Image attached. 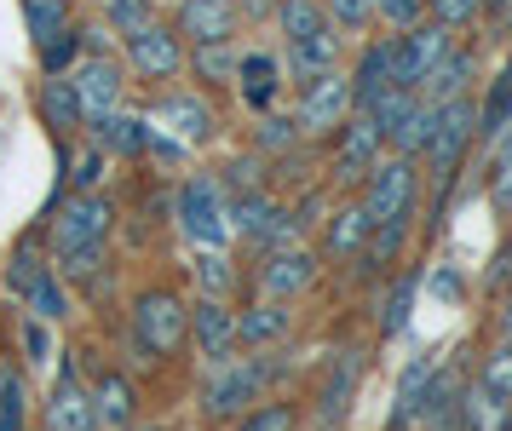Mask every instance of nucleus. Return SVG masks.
<instances>
[{
	"mask_svg": "<svg viewBox=\"0 0 512 431\" xmlns=\"http://www.w3.org/2000/svg\"><path fill=\"white\" fill-rule=\"evenodd\" d=\"M277 380H282L277 351L231 357V363L208 368V380H202V391H196V403H202V414H208L213 426H231V420H242L248 409L271 403V386H277Z\"/></svg>",
	"mask_w": 512,
	"mask_h": 431,
	"instance_id": "obj_1",
	"label": "nucleus"
},
{
	"mask_svg": "<svg viewBox=\"0 0 512 431\" xmlns=\"http://www.w3.org/2000/svg\"><path fill=\"white\" fill-rule=\"evenodd\" d=\"M127 328H133V345H139L144 363H173L190 345V299L167 282L139 288L133 311H127Z\"/></svg>",
	"mask_w": 512,
	"mask_h": 431,
	"instance_id": "obj_2",
	"label": "nucleus"
},
{
	"mask_svg": "<svg viewBox=\"0 0 512 431\" xmlns=\"http://www.w3.org/2000/svg\"><path fill=\"white\" fill-rule=\"evenodd\" d=\"M351 202L363 207L369 230H380V225H409V219H415V202H420V161H409V156H380V161H374V173L357 184V196H351Z\"/></svg>",
	"mask_w": 512,
	"mask_h": 431,
	"instance_id": "obj_3",
	"label": "nucleus"
},
{
	"mask_svg": "<svg viewBox=\"0 0 512 431\" xmlns=\"http://www.w3.org/2000/svg\"><path fill=\"white\" fill-rule=\"evenodd\" d=\"M173 225L185 236V248H231V225H225V196L213 173H185L173 184Z\"/></svg>",
	"mask_w": 512,
	"mask_h": 431,
	"instance_id": "obj_4",
	"label": "nucleus"
},
{
	"mask_svg": "<svg viewBox=\"0 0 512 431\" xmlns=\"http://www.w3.org/2000/svg\"><path fill=\"white\" fill-rule=\"evenodd\" d=\"M294 127L311 150H328L334 133L351 121V92H346V69H334V75H317V81H305L294 92Z\"/></svg>",
	"mask_w": 512,
	"mask_h": 431,
	"instance_id": "obj_5",
	"label": "nucleus"
},
{
	"mask_svg": "<svg viewBox=\"0 0 512 431\" xmlns=\"http://www.w3.org/2000/svg\"><path fill=\"white\" fill-rule=\"evenodd\" d=\"M116 58H121V69H127V81H179V75H185V41L167 29V18L144 23L133 35H121Z\"/></svg>",
	"mask_w": 512,
	"mask_h": 431,
	"instance_id": "obj_6",
	"label": "nucleus"
},
{
	"mask_svg": "<svg viewBox=\"0 0 512 431\" xmlns=\"http://www.w3.org/2000/svg\"><path fill=\"white\" fill-rule=\"evenodd\" d=\"M41 230H47V253L110 242V230H116V196H110V190H98V196H64L58 213H52Z\"/></svg>",
	"mask_w": 512,
	"mask_h": 431,
	"instance_id": "obj_7",
	"label": "nucleus"
},
{
	"mask_svg": "<svg viewBox=\"0 0 512 431\" xmlns=\"http://www.w3.org/2000/svg\"><path fill=\"white\" fill-rule=\"evenodd\" d=\"M150 127L167 138H179L185 150H202L213 133H219V110H213V98L208 92H196V87H167L150 98Z\"/></svg>",
	"mask_w": 512,
	"mask_h": 431,
	"instance_id": "obj_8",
	"label": "nucleus"
},
{
	"mask_svg": "<svg viewBox=\"0 0 512 431\" xmlns=\"http://www.w3.org/2000/svg\"><path fill=\"white\" fill-rule=\"evenodd\" d=\"M386 156V144H380V133H374L369 115H351L346 127L334 133V144H328V161H323V184L328 190H346V196H357V184L374 173V161Z\"/></svg>",
	"mask_w": 512,
	"mask_h": 431,
	"instance_id": "obj_9",
	"label": "nucleus"
},
{
	"mask_svg": "<svg viewBox=\"0 0 512 431\" xmlns=\"http://www.w3.org/2000/svg\"><path fill=\"white\" fill-rule=\"evenodd\" d=\"M386 46H392V87L397 92H420V87H426V75L443 64V52L455 46V35L420 18L415 29H397V35H386Z\"/></svg>",
	"mask_w": 512,
	"mask_h": 431,
	"instance_id": "obj_10",
	"label": "nucleus"
},
{
	"mask_svg": "<svg viewBox=\"0 0 512 431\" xmlns=\"http://www.w3.org/2000/svg\"><path fill=\"white\" fill-rule=\"evenodd\" d=\"M317 276H323V259L311 242H294V248H271L259 253L254 265V288L259 299H277V305H294L305 288H317Z\"/></svg>",
	"mask_w": 512,
	"mask_h": 431,
	"instance_id": "obj_11",
	"label": "nucleus"
},
{
	"mask_svg": "<svg viewBox=\"0 0 512 431\" xmlns=\"http://www.w3.org/2000/svg\"><path fill=\"white\" fill-rule=\"evenodd\" d=\"M363 368H369L363 345H340V351L328 357L323 386H317V403H311V414H317V431H340V426H346L351 397L363 391Z\"/></svg>",
	"mask_w": 512,
	"mask_h": 431,
	"instance_id": "obj_12",
	"label": "nucleus"
},
{
	"mask_svg": "<svg viewBox=\"0 0 512 431\" xmlns=\"http://www.w3.org/2000/svg\"><path fill=\"white\" fill-rule=\"evenodd\" d=\"M70 87H75V104H81L87 127L127 110V69H121V58H81L70 69Z\"/></svg>",
	"mask_w": 512,
	"mask_h": 431,
	"instance_id": "obj_13",
	"label": "nucleus"
},
{
	"mask_svg": "<svg viewBox=\"0 0 512 431\" xmlns=\"http://www.w3.org/2000/svg\"><path fill=\"white\" fill-rule=\"evenodd\" d=\"M41 431H98L93 403H87V380H81V363L64 357L58 374L47 380V397H41Z\"/></svg>",
	"mask_w": 512,
	"mask_h": 431,
	"instance_id": "obj_14",
	"label": "nucleus"
},
{
	"mask_svg": "<svg viewBox=\"0 0 512 431\" xmlns=\"http://www.w3.org/2000/svg\"><path fill=\"white\" fill-rule=\"evenodd\" d=\"M167 29L190 46H225L242 35V18H236V0H173V18Z\"/></svg>",
	"mask_w": 512,
	"mask_h": 431,
	"instance_id": "obj_15",
	"label": "nucleus"
},
{
	"mask_svg": "<svg viewBox=\"0 0 512 431\" xmlns=\"http://www.w3.org/2000/svg\"><path fill=\"white\" fill-rule=\"evenodd\" d=\"M346 92H351V115H369L386 92H397L386 35H363V41H357V58H351V69H346Z\"/></svg>",
	"mask_w": 512,
	"mask_h": 431,
	"instance_id": "obj_16",
	"label": "nucleus"
},
{
	"mask_svg": "<svg viewBox=\"0 0 512 431\" xmlns=\"http://www.w3.org/2000/svg\"><path fill=\"white\" fill-rule=\"evenodd\" d=\"M190 345H196V363L219 368L236 357V305L225 299H196L190 305Z\"/></svg>",
	"mask_w": 512,
	"mask_h": 431,
	"instance_id": "obj_17",
	"label": "nucleus"
},
{
	"mask_svg": "<svg viewBox=\"0 0 512 431\" xmlns=\"http://www.w3.org/2000/svg\"><path fill=\"white\" fill-rule=\"evenodd\" d=\"M236 92H242V104L254 115L277 110V98L288 92V81H282V58L277 46H242V64H236Z\"/></svg>",
	"mask_w": 512,
	"mask_h": 431,
	"instance_id": "obj_18",
	"label": "nucleus"
},
{
	"mask_svg": "<svg viewBox=\"0 0 512 431\" xmlns=\"http://www.w3.org/2000/svg\"><path fill=\"white\" fill-rule=\"evenodd\" d=\"M87 403H93L98 431H133L139 426V386L121 368H98L87 380Z\"/></svg>",
	"mask_w": 512,
	"mask_h": 431,
	"instance_id": "obj_19",
	"label": "nucleus"
},
{
	"mask_svg": "<svg viewBox=\"0 0 512 431\" xmlns=\"http://www.w3.org/2000/svg\"><path fill=\"white\" fill-rule=\"evenodd\" d=\"M294 340V305L277 299H248L236 311V351H277Z\"/></svg>",
	"mask_w": 512,
	"mask_h": 431,
	"instance_id": "obj_20",
	"label": "nucleus"
},
{
	"mask_svg": "<svg viewBox=\"0 0 512 431\" xmlns=\"http://www.w3.org/2000/svg\"><path fill=\"white\" fill-rule=\"evenodd\" d=\"M277 58H282V81L300 92L305 81H317V75H334V69H346V64H340V58H346V35L323 29V35H311V41L282 46Z\"/></svg>",
	"mask_w": 512,
	"mask_h": 431,
	"instance_id": "obj_21",
	"label": "nucleus"
},
{
	"mask_svg": "<svg viewBox=\"0 0 512 431\" xmlns=\"http://www.w3.org/2000/svg\"><path fill=\"white\" fill-rule=\"evenodd\" d=\"M478 69H484V58H478V41H455L449 52H443V64L426 75V87H420L415 98H426L432 110H438V104H455V98H472Z\"/></svg>",
	"mask_w": 512,
	"mask_h": 431,
	"instance_id": "obj_22",
	"label": "nucleus"
},
{
	"mask_svg": "<svg viewBox=\"0 0 512 431\" xmlns=\"http://www.w3.org/2000/svg\"><path fill=\"white\" fill-rule=\"evenodd\" d=\"M282 196L277 190H259V196H242V202H225V225H231V242H242V248L265 253V242H271V230L282 225Z\"/></svg>",
	"mask_w": 512,
	"mask_h": 431,
	"instance_id": "obj_23",
	"label": "nucleus"
},
{
	"mask_svg": "<svg viewBox=\"0 0 512 431\" xmlns=\"http://www.w3.org/2000/svg\"><path fill=\"white\" fill-rule=\"evenodd\" d=\"M461 391H466V374L438 363L415 403V426L420 431H461Z\"/></svg>",
	"mask_w": 512,
	"mask_h": 431,
	"instance_id": "obj_24",
	"label": "nucleus"
},
{
	"mask_svg": "<svg viewBox=\"0 0 512 431\" xmlns=\"http://www.w3.org/2000/svg\"><path fill=\"white\" fill-rule=\"evenodd\" d=\"M150 115L144 110H116V115H104V121H93L87 127V144L93 150H104L110 161H139L144 150H150Z\"/></svg>",
	"mask_w": 512,
	"mask_h": 431,
	"instance_id": "obj_25",
	"label": "nucleus"
},
{
	"mask_svg": "<svg viewBox=\"0 0 512 431\" xmlns=\"http://www.w3.org/2000/svg\"><path fill=\"white\" fill-rule=\"evenodd\" d=\"M420 282H426L420 265H403V271L386 276V288H380V299H374V334H380V340H397V334L409 328L415 299H420Z\"/></svg>",
	"mask_w": 512,
	"mask_h": 431,
	"instance_id": "obj_26",
	"label": "nucleus"
},
{
	"mask_svg": "<svg viewBox=\"0 0 512 431\" xmlns=\"http://www.w3.org/2000/svg\"><path fill=\"white\" fill-rule=\"evenodd\" d=\"M369 242V219H363V207L351 202H334L323 213V242H317V259H357Z\"/></svg>",
	"mask_w": 512,
	"mask_h": 431,
	"instance_id": "obj_27",
	"label": "nucleus"
},
{
	"mask_svg": "<svg viewBox=\"0 0 512 431\" xmlns=\"http://www.w3.org/2000/svg\"><path fill=\"white\" fill-rule=\"evenodd\" d=\"M35 115H41V127H52L58 144H75V133H87L70 75H58V81H41V87H35Z\"/></svg>",
	"mask_w": 512,
	"mask_h": 431,
	"instance_id": "obj_28",
	"label": "nucleus"
},
{
	"mask_svg": "<svg viewBox=\"0 0 512 431\" xmlns=\"http://www.w3.org/2000/svg\"><path fill=\"white\" fill-rule=\"evenodd\" d=\"M478 104V144H495L501 133H512V64H501L489 75V87L472 98Z\"/></svg>",
	"mask_w": 512,
	"mask_h": 431,
	"instance_id": "obj_29",
	"label": "nucleus"
},
{
	"mask_svg": "<svg viewBox=\"0 0 512 431\" xmlns=\"http://www.w3.org/2000/svg\"><path fill=\"white\" fill-rule=\"evenodd\" d=\"M236 64H242V41H225V46H190L185 52V69L196 75V92H219L236 81Z\"/></svg>",
	"mask_w": 512,
	"mask_h": 431,
	"instance_id": "obj_30",
	"label": "nucleus"
},
{
	"mask_svg": "<svg viewBox=\"0 0 512 431\" xmlns=\"http://www.w3.org/2000/svg\"><path fill=\"white\" fill-rule=\"evenodd\" d=\"M190 282H196V299H225V305H231L242 276H236L225 248H190Z\"/></svg>",
	"mask_w": 512,
	"mask_h": 431,
	"instance_id": "obj_31",
	"label": "nucleus"
},
{
	"mask_svg": "<svg viewBox=\"0 0 512 431\" xmlns=\"http://www.w3.org/2000/svg\"><path fill=\"white\" fill-rule=\"evenodd\" d=\"M248 150H254L265 167L271 161H282V156H294V150H311L300 138V127H294V115H282V110H265L259 115V127H254V138H248Z\"/></svg>",
	"mask_w": 512,
	"mask_h": 431,
	"instance_id": "obj_32",
	"label": "nucleus"
},
{
	"mask_svg": "<svg viewBox=\"0 0 512 431\" xmlns=\"http://www.w3.org/2000/svg\"><path fill=\"white\" fill-rule=\"evenodd\" d=\"M18 299H24V317L47 322V328H58V322L70 317V288H64V276L52 271V265H47L41 276H35V282H29V288H24Z\"/></svg>",
	"mask_w": 512,
	"mask_h": 431,
	"instance_id": "obj_33",
	"label": "nucleus"
},
{
	"mask_svg": "<svg viewBox=\"0 0 512 431\" xmlns=\"http://www.w3.org/2000/svg\"><path fill=\"white\" fill-rule=\"evenodd\" d=\"M213 184H219V196H225V202H242V196L271 190V167H265L254 150H242V156H231L219 173H213Z\"/></svg>",
	"mask_w": 512,
	"mask_h": 431,
	"instance_id": "obj_34",
	"label": "nucleus"
},
{
	"mask_svg": "<svg viewBox=\"0 0 512 431\" xmlns=\"http://www.w3.org/2000/svg\"><path fill=\"white\" fill-rule=\"evenodd\" d=\"M104 265H110V242H87V248L52 253V271L64 276V288H87V294L104 282Z\"/></svg>",
	"mask_w": 512,
	"mask_h": 431,
	"instance_id": "obj_35",
	"label": "nucleus"
},
{
	"mask_svg": "<svg viewBox=\"0 0 512 431\" xmlns=\"http://www.w3.org/2000/svg\"><path fill=\"white\" fill-rule=\"evenodd\" d=\"M484 196H489V207L501 213V219H512V133H501L495 144L484 150Z\"/></svg>",
	"mask_w": 512,
	"mask_h": 431,
	"instance_id": "obj_36",
	"label": "nucleus"
},
{
	"mask_svg": "<svg viewBox=\"0 0 512 431\" xmlns=\"http://www.w3.org/2000/svg\"><path fill=\"white\" fill-rule=\"evenodd\" d=\"M432 368H438V357H426V351L403 363V374H397V397H392V431L415 426V403H420V391H426V380H432Z\"/></svg>",
	"mask_w": 512,
	"mask_h": 431,
	"instance_id": "obj_37",
	"label": "nucleus"
},
{
	"mask_svg": "<svg viewBox=\"0 0 512 431\" xmlns=\"http://www.w3.org/2000/svg\"><path fill=\"white\" fill-rule=\"evenodd\" d=\"M58 161H64V167H70V196H98V190H104V167H110V156H104V150H93V144H58Z\"/></svg>",
	"mask_w": 512,
	"mask_h": 431,
	"instance_id": "obj_38",
	"label": "nucleus"
},
{
	"mask_svg": "<svg viewBox=\"0 0 512 431\" xmlns=\"http://www.w3.org/2000/svg\"><path fill=\"white\" fill-rule=\"evenodd\" d=\"M403 248H409V225H380V230H369L357 265H363V276H392L397 259H403Z\"/></svg>",
	"mask_w": 512,
	"mask_h": 431,
	"instance_id": "obj_39",
	"label": "nucleus"
},
{
	"mask_svg": "<svg viewBox=\"0 0 512 431\" xmlns=\"http://www.w3.org/2000/svg\"><path fill=\"white\" fill-rule=\"evenodd\" d=\"M271 23H277L282 46L311 41V35H323V29H328V18H323V0H277V12H271Z\"/></svg>",
	"mask_w": 512,
	"mask_h": 431,
	"instance_id": "obj_40",
	"label": "nucleus"
},
{
	"mask_svg": "<svg viewBox=\"0 0 512 431\" xmlns=\"http://www.w3.org/2000/svg\"><path fill=\"white\" fill-rule=\"evenodd\" d=\"M461 431H512V409L495 403L478 380H466L461 391Z\"/></svg>",
	"mask_w": 512,
	"mask_h": 431,
	"instance_id": "obj_41",
	"label": "nucleus"
},
{
	"mask_svg": "<svg viewBox=\"0 0 512 431\" xmlns=\"http://www.w3.org/2000/svg\"><path fill=\"white\" fill-rule=\"evenodd\" d=\"M70 23H75L70 0H24V29H29V46H35V52L52 46Z\"/></svg>",
	"mask_w": 512,
	"mask_h": 431,
	"instance_id": "obj_42",
	"label": "nucleus"
},
{
	"mask_svg": "<svg viewBox=\"0 0 512 431\" xmlns=\"http://www.w3.org/2000/svg\"><path fill=\"white\" fill-rule=\"evenodd\" d=\"M47 265H52L47 230H29L24 242L12 248V259H6V288H12V294H24V288H29V282H35L41 271H47Z\"/></svg>",
	"mask_w": 512,
	"mask_h": 431,
	"instance_id": "obj_43",
	"label": "nucleus"
},
{
	"mask_svg": "<svg viewBox=\"0 0 512 431\" xmlns=\"http://www.w3.org/2000/svg\"><path fill=\"white\" fill-rule=\"evenodd\" d=\"M0 431H29L24 368H12V363H0Z\"/></svg>",
	"mask_w": 512,
	"mask_h": 431,
	"instance_id": "obj_44",
	"label": "nucleus"
},
{
	"mask_svg": "<svg viewBox=\"0 0 512 431\" xmlns=\"http://www.w3.org/2000/svg\"><path fill=\"white\" fill-rule=\"evenodd\" d=\"M162 12H156V0H104V29L110 35H133V29H144V23H156Z\"/></svg>",
	"mask_w": 512,
	"mask_h": 431,
	"instance_id": "obj_45",
	"label": "nucleus"
},
{
	"mask_svg": "<svg viewBox=\"0 0 512 431\" xmlns=\"http://www.w3.org/2000/svg\"><path fill=\"white\" fill-rule=\"evenodd\" d=\"M472 380H478L495 403H507V409H512V345H495L484 363H478V374H472Z\"/></svg>",
	"mask_w": 512,
	"mask_h": 431,
	"instance_id": "obj_46",
	"label": "nucleus"
},
{
	"mask_svg": "<svg viewBox=\"0 0 512 431\" xmlns=\"http://www.w3.org/2000/svg\"><path fill=\"white\" fill-rule=\"evenodd\" d=\"M225 431H300V409L294 403H259L242 420H231Z\"/></svg>",
	"mask_w": 512,
	"mask_h": 431,
	"instance_id": "obj_47",
	"label": "nucleus"
},
{
	"mask_svg": "<svg viewBox=\"0 0 512 431\" xmlns=\"http://www.w3.org/2000/svg\"><path fill=\"white\" fill-rule=\"evenodd\" d=\"M323 18L334 35H363L374 29V0H323Z\"/></svg>",
	"mask_w": 512,
	"mask_h": 431,
	"instance_id": "obj_48",
	"label": "nucleus"
},
{
	"mask_svg": "<svg viewBox=\"0 0 512 431\" xmlns=\"http://www.w3.org/2000/svg\"><path fill=\"white\" fill-rule=\"evenodd\" d=\"M478 12H484V0H426V23H438L449 35L478 29Z\"/></svg>",
	"mask_w": 512,
	"mask_h": 431,
	"instance_id": "obj_49",
	"label": "nucleus"
},
{
	"mask_svg": "<svg viewBox=\"0 0 512 431\" xmlns=\"http://www.w3.org/2000/svg\"><path fill=\"white\" fill-rule=\"evenodd\" d=\"M18 345H24V363L29 368H47L58 357V345H52V328L35 317H18Z\"/></svg>",
	"mask_w": 512,
	"mask_h": 431,
	"instance_id": "obj_50",
	"label": "nucleus"
},
{
	"mask_svg": "<svg viewBox=\"0 0 512 431\" xmlns=\"http://www.w3.org/2000/svg\"><path fill=\"white\" fill-rule=\"evenodd\" d=\"M420 18H426V0H374V23H380L386 35H397V29H415Z\"/></svg>",
	"mask_w": 512,
	"mask_h": 431,
	"instance_id": "obj_51",
	"label": "nucleus"
},
{
	"mask_svg": "<svg viewBox=\"0 0 512 431\" xmlns=\"http://www.w3.org/2000/svg\"><path fill=\"white\" fill-rule=\"evenodd\" d=\"M420 288H426V294H438L443 305H461V276L449 271V265H443V271H426V282H420Z\"/></svg>",
	"mask_w": 512,
	"mask_h": 431,
	"instance_id": "obj_52",
	"label": "nucleus"
},
{
	"mask_svg": "<svg viewBox=\"0 0 512 431\" xmlns=\"http://www.w3.org/2000/svg\"><path fill=\"white\" fill-rule=\"evenodd\" d=\"M144 156L150 161H167V167H185V144H179V138H167V133H150V150H144Z\"/></svg>",
	"mask_w": 512,
	"mask_h": 431,
	"instance_id": "obj_53",
	"label": "nucleus"
},
{
	"mask_svg": "<svg viewBox=\"0 0 512 431\" xmlns=\"http://www.w3.org/2000/svg\"><path fill=\"white\" fill-rule=\"evenodd\" d=\"M489 294L501 299V294H512V248L495 259V271H489Z\"/></svg>",
	"mask_w": 512,
	"mask_h": 431,
	"instance_id": "obj_54",
	"label": "nucleus"
},
{
	"mask_svg": "<svg viewBox=\"0 0 512 431\" xmlns=\"http://www.w3.org/2000/svg\"><path fill=\"white\" fill-rule=\"evenodd\" d=\"M271 12H277V0H236V18L242 23H265Z\"/></svg>",
	"mask_w": 512,
	"mask_h": 431,
	"instance_id": "obj_55",
	"label": "nucleus"
},
{
	"mask_svg": "<svg viewBox=\"0 0 512 431\" xmlns=\"http://www.w3.org/2000/svg\"><path fill=\"white\" fill-rule=\"evenodd\" d=\"M495 340L512 345V294H501V311H495Z\"/></svg>",
	"mask_w": 512,
	"mask_h": 431,
	"instance_id": "obj_56",
	"label": "nucleus"
},
{
	"mask_svg": "<svg viewBox=\"0 0 512 431\" xmlns=\"http://www.w3.org/2000/svg\"><path fill=\"white\" fill-rule=\"evenodd\" d=\"M507 6H512V0H484V12H478V23H507Z\"/></svg>",
	"mask_w": 512,
	"mask_h": 431,
	"instance_id": "obj_57",
	"label": "nucleus"
},
{
	"mask_svg": "<svg viewBox=\"0 0 512 431\" xmlns=\"http://www.w3.org/2000/svg\"><path fill=\"white\" fill-rule=\"evenodd\" d=\"M501 41H507V64H512V6H507V23H501Z\"/></svg>",
	"mask_w": 512,
	"mask_h": 431,
	"instance_id": "obj_58",
	"label": "nucleus"
},
{
	"mask_svg": "<svg viewBox=\"0 0 512 431\" xmlns=\"http://www.w3.org/2000/svg\"><path fill=\"white\" fill-rule=\"evenodd\" d=\"M133 431H167V426H144V420H139V426H133Z\"/></svg>",
	"mask_w": 512,
	"mask_h": 431,
	"instance_id": "obj_59",
	"label": "nucleus"
},
{
	"mask_svg": "<svg viewBox=\"0 0 512 431\" xmlns=\"http://www.w3.org/2000/svg\"><path fill=\"white\" fill-rule=\"evenodd\" d=\"M156 6H162V0H156Z\"/></svg>",
	"mask_w": 512,
	"mask_h": 431,
	"instance_id": "obj_60",
	"label": "nucleus"
}]
</instances>
